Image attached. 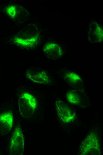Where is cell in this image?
Segmentation results:
<instances>
[{"label":"cell","instance_id":"1","mask_svg":"<svg viewBox=\"0 0 103 155\" xmlns=\"http://www.w3.org/2000/svg\"><path fill=\"white\" fill-rule=\"evenodd\" d=\"M40 39L38 28L35 24H31L15 32L10 40L12 44L18 47L30 49L38 45Z\"/></svg>","mask_w":103,"mask_h":155},{"label":"cell","instance_id":"2","mask_svg":"<svg viewBox=\"0 0 103 155\" xmlns=\"http://www.w3.org/2000/svg\"><path fill=\"white\" fill-rule=\"evenodd\" d=\"M17 104L20 114L25 117H28L33 114L37 108L38 104L36 97L27 92H23L19 94Z\"/></svg>","mask_w":103,"mask_h":155},{"label":"cell","instance_id":"3","mask_svg":"<svg viewBox=\"0 0 103 155\" xmlns=\"http://www.w3.org/2000/svg\"><path fill=\"white\" fill-rule=\"evenodd\" d=\"M26 77L31 82L39 85H52L53 81L49 74L44 70L30 68L25 73Z\"/></svg>","mask_w":103,"mask_h":155},{"label":"cell","instance_id":"4","mask_svg":"<svg viewBox=\"0 0 103 155\" xmlns=\"http://www.w3.org/2000/svg\"><path fill=\"white\" fill-rule=\"evenodd\" d=\"M24 137L21 128L16 126L10 140L9 148L11 155H22L24 150Z\"/></svg>","mask_w":103,"mask_h":155},{"label":"cell","instance_id":"5","mask_svg":"<svg viewBox=\"0 0 103 155\" xmlns=\"http://www.w3.org/2000/svg\"><path fill=\"white\" fill-rule=\"evenodd\" d=\"M7 15L16 23L20 24L25 21L28 16L27 10L22 6L12 4L8 5L5 9Z\"/></svg>","mask_w":103,"mask_h":155},{"label":"cell","instance_id":"6","mask_svg":"<svg viewBox=\"0 0 103 155\" xmlns=\"http://www.w3.org/2000/svg\"><path fill=\"white\" fill-rule=\"evenodd\" d=\"M55 105L57 115L63 123H70L73 120L75 113L68 105L59 99L56 100Z\"/></svg>","mask_w":103,"mask_h":155},{"label":"cell","instance_id":"7","mask_svg":"<svg viewBox=\"0 0 103 155\" xmlns=\"http://www.w3.org/2000/svg\"><path fill=\"white\" fill-rule=\"evenodd\" d=\"M99 137L97 134L94 133L89 134L82 141L80 146L79 151L80 154H90L96 150L99 151L100 144Z\"/></svg>","mask_w":103,"mask_h":155},{"label":"cell","instance_id":"8","mask_svg":"<svg viewBox=\"0 0 103 155\" xmlns=\"http://www.w3.org/2000/svg\"><path fill=\"white\" fill-rule=\"evenodd\" d=\"M59 76L65 85L73 87H80L83 83L81 77L76 73L66 69L61 70Z\"/></svg>","mask_w":103,"mask_h":155},{"label":"cell","instance_id":"9","mask_svg":"<svg viewBox=\"0 0 103 155\" xmlns=\"http://www.w3.org/2000/svg\"><path fill=\"white\" fill-rule=\"evenodd\" d=\"M43 51L49 58L56 60L61 57L63 54L62 49L57 44L54 42L46 43L44 46Z\"/></svg>","mask_w":103,"mask_h":155},{"label":"cell","instance_id":"10","mask_svg":"<svg viewBox=\"0 0 103 155\" xmlns=\"http://www.w3.org/2000/svg\"><path fill=\"white\" fill-rule=\"evenodd\" d=\"M13 123V114L6 111L0 114V133L3 135L7 134L11 130Z\"/></svg>","mask_w":103,"mask_h":155},{"label":"cell","instance_id":"11","mask_svg":"<svg viewBox=\"0 0 103 155\" xmlns=\"http://www.w3.org/2000/svg\"><path fill=\"white\" fill-rule=\"evenodd\" d=\"M88 35L91 42H99L102 40V29L96 23H93L90 26Z\"/></svg>","mask_w":103,"mask_h":155},{"label":"cell","instance_id":"12","mask_svg":"<svg viewBox=\"0 0 103 155\" xmlns=\"http://www.w3.org/2000/svg\"><path fill=\"white\" fill-rule=\"evenodd\" d=\"M66 96L67 100L70 103L79 106L81 105L83 98L80 92L75 90H69Z\"/></svg>","mask_w":103,"mask_h":155}]
</instances>
